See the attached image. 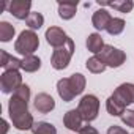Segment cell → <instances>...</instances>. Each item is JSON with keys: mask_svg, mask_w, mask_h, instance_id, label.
<instances>
[{"mask_svg": "<svg viewBox=\"0 0 134 134\" xmlns=\"http://www.w3.org/2000/svg\"><path fill=\"white\" fill-rule=\"evenodd\" d=\"M79 134H99V132H98V129H96V128H93L90 123H87V125H84V126L81 128Z\"/></svg>", "mask_w": 134, "mask_h": 134, "instance_id": "cell-27", "label": "cell"}, {"mask_svg": "<svg viewBox=\"0 0 134 134\" xmlns=\"http://www.w3.org/2000/svg\"><path fill=\"white\" fill-rule=\"evenodd\" d=\"M40 47V38L33 30H24L21 32L19 38L14 43V51L24 57L27 55H33L35 51H38Z\"/></svg>", "mask_w": 134, "mask_h": 134, "instance_id": "cell-3", "label": "cell"}, {"mask_svg": "<svg viewBox=\"0 0 134 134\" xmlns=\"http://www.w3.org/2000/svg\"><path fill=\"white\" fill-rule=\"evenodd\" d=\"M57 92H58V96L65 103H70L74 98V93H73V90L70 87V79L68 77H63V79H60L57 82Z\"/></svg>", "mask_w": 134, "mask_h": 134, "instance_id": "cell-15", "label": "cell"}, {"mask_svg": "<svg viewBox=\"0 0 134 134\" xmlns=\"http://www.w3.org/2000/svg\"><path fill=\"white\" fill-rule=\"evenodd\" d=\"M22 85V76L19 71H3L0 76V88L3 93H14Z\"/></svg>", "mask_w": 134, "mask_h": 134, "instance_id": "cell-6", "label": "cell"}, {"mask_svg": "<svg viewBox=\"0 0 134 134\" xmlns=\"http://www.w3.org/2000/svg\"><path fill=\"white\" fill-rule=\"evenodd\" d=\"M121 121H123L126 126L134 128V110H132V109H126L125 114L121 115Z\"/></svg>", "mask_w": 134, "mask_h": 134, "instance_id": "cell-26", "label": "cell"}, {"mask_svg": "<svg viewBox=\"0 0 134 134\" xmlns=\"http://www.w3.org/2000/svg\"><path fill=\"white\" fill-rule=\"evenodd\" d=\"M14 33H16V29L7 22V21H2L0 22V41L2 43H8L14 38Z\"/></svg>", "mask_w": 134, "mask_h": 134, "instance_id": "cell-21", "label": "cell"}, {"mask_svg": "<svg viewBox=\"0 0 134 134\" xmlns=\"http://www.w3.org/2000/svg\"><path fill=\"white\" fill-rule=\"evenodd\" d=\"M41 68V58L36 55H27L22 58V71L25 73H36Z\"/></svg>", "mask_w": 134, "mask_h": 134, "instance_id": "cell-18", "label": "cell"}, {"mask_svg": "<svg viewBox=\"0 0 134 134\" xmlns=\"http://www.w3.org/2000/svg\"><path fill=\"white\" fill-rule=\"evenodd\" d=\"M77 3L74 2H58V16L63 21H70L76 16Z\"/></svg>", "mask_w": 134, "mask_h": 134, "instance_id": "cell-14", "label": "cell"}, {"mask_svg": "<svg viewBox=\"0 0 134 134\" xmlns=\"http://www.w3.org/2000/svg\"><path fill=\"white\" fill-rule=\"evenodd\" d=\"M32 132L33 134H57V129L52 123L47 121H36L32 126Z\"/></svg>", "mask_w": 134, "mask_h": 134, "instance_id": "cell-23", "label": "cell"}, {"mask_svg": "<svg viewBox=\"0 0 134 134\" xmlns=\"http://www.w3.org/2000/svg\"><path fill=\"white\" fill-rule=\"evenodd\" d=\"M106 109H107L109 115H112V117H121V115L125 114V110H126V107H125L123 104H120V103H118L115 98H112V96L107 98V101H106Z\"/></svg>", "mask_w": 134, "mask_h": 134, "instance_id": "cell-19", "label": "cell"}, {"mask_svg": "<svg viewBox=\"0 0 134 134\" xmlns=\"http://www.w3.org/2000/svg\"><path fill=\"white\" fill-rule=\"evenodd\" d=\"M125 21L121 19V18H112V21L109 22V25H107V29H106V32L109 33V35H112V36H117V35H120L123 30H125Z\"/></svg>", "mask_w": 134, "mask_h": 134, "instance_id": "cell-24", "label": "cell"}, {"mask_svg": "<svg viewBox=\"0 0 134 134\" xmlns=\"http://www.w3.org/2000/svg\"><path fill=\"white\" fill-rule=\"evenodd\" d=\"M8 11L19 21L22 19H27L29 14L32 13L30 8H32V2L30 0H13V2L8 3Z\"/></svg>", "mask_w": 134, "mask_h": 134, "instance_id": "cell-9", "label": "cell"}, {"mask_svg": "<svg viewBox=\"0 0 134 134\" xmlns=\"http://www.w3.org/2000/svg\"><path fill=\"white\" fill-rule=\"evenodd\" d=\"M44 38H46V41H47V44H51L52 47H62V46H65L66 44V41H68V35H66V32L63 30V29H60V27H49L47 30H46V35H44Z\"/></svg>", "mask_w": 134, "mask_h": 134, "instance_id": "cell-8", "label": "cell"}, {"mask_svg": "<svg viewBox=\"0 0 134 134\" xmlns=\"http://www.w3.org/2000/svg\"><path fill=\"white\" fill-rule=\"evenodd\" d=\"M77 110L81 112L84 121L90 123L93 120L98 118V112H99V99L95 95H85L81 98Z\"/></svg>", "mask_w": 134, "mask_h": 134, "instance_id": "cell-5", "label": "cell"}, {"mask_svg": "<svg viewBox=\"0 0 134 134\" xmlns=\"http://www.w3.org/2000/svg\"><path fill=\"white\" fill-rule=\"evenodd\" d=\"M110 96L115 98V99H117L120 104H123L125 107L129 106V104H134V84L126 82V84L118 85V87L114 90V93H112Z\"/></svg>", "mask_w": 134, "mask_h": 134, "instance_id": "cell-7", "label": "cell"}, {"mask_svg": "<svg viewBox=\"0 0 134 134\" xmlns=\"http://www.w3.org/2000/svg\"><path fill=\"white\" fill-rule=\"evenodd\" d=\"M85 66H87V70H88L90 73H93V74H101V73H104V70L107 68V66L98 58V55L90 57V58L85 62Z\"/></svg>", "mask_w": 134, "mask_h": 134, "instance_id": "cell-20", "label": "cell"}, {"mask_svg": "<svg viewBox=\"0 0 134 134\" xmlns=\"http://www.w3.org/2000/svg\"><path fill=\"white\" fill-rule=\"evenodd\" d=\"M68 79H70V87H71L74 96L81 95V93L85 90V84H87V81H85V76H84V74H81V73H74V74H71Z\"/></svg>", "mask_w": 134, "mask_h": 134, "instance_id": "cell-17", "label": "cell"}, {"mask_svg": "<svg viewBox=\"0 0 134 134\" xmlns=\"http://www.w3.org/2000/svg\"><path fill=\"white\" fill-rule=\"evenodd\" d=\"M74 41L71 38H68V41H66L65 46L62 47H57L54 52H52V57H51V65H52V68L60 71V70H65V68H68V65L71 62V57L74 54Z\"/></svg>", "mask_w": 134, "mask_h": 134, "instance_id": "cell-2", "label": "cell"}, {"mask_svg": "<svg viewBox=\"0 0 134 134\" xmlns=\"http://www.w3.org/2000/svg\"><path fill=\"white\" fill-rule=\"evenodd\" d=\"M107 7L120 11V13H129L134 8L132 0H115V2H107Z\"/></svg>", "mask_w": 134, "mask_h": 134, "instance_id": "cell-25", "label": "cell"}, {"mask_svg": "<svg viewBox=\"0 0 134 134\" xmlns=\"http://www.w3.org/2000/svg\"><path fill=\"white\" fill-rule=\"evenodd\" d=\"M33 107L40 112V114H49L51 110L55 109V101L51 95L47 93H38L35 96V101H33Z\"/></svg>", "mask_w": 134, "mask_h": 134, "instance_id": "cell-10", "label": "cell"}, {"mask_svg": "<svg viewBox=\"0 0 134 134\" xmlns=\"http://www.w3.org/2000/svg\"><path fill=\"white\" fill-rule=\"evenodd\" d=\"M82 121H84V118L77 109H71L63 115V125L70 131H81V128L84 126Z\"/></svg>", "mask_w": 134, "mask_h": 134, "instance_id": "cell-11", "label": "cell"}, {"mask_svg": "<svg viewBox=\"0 0 134 134\" xmlns=\"http://www.w3.org/2000/svg\"><path fill=\"white\" fill-rule=\"evenodd\" d=\"M8 114L13 121V126L19 131L32 129V126L35 125L33 115L29 112V101L14 93L8 101Z\"/></svg>", "mask_w": 134, "mask_h": 134, "instance_id": "cell-1", "label": "cell"}, {"mask_svg": "<svg viewBox=\"0 0 134 134\" xmlns=\"http://www.w3.org/2000/svg\"><path fill=\"white\" fill-rule=\"evenodd\" d=\"M110 21H112L110 13L107 10H103V8L96 10L93 13V16H92V24H93V27L96 30H106Z\"/></svg>", "mask_w": 134, "mask_h": 134, "instance_id": "cell-13", "label": "cell"}, {"mask_svg": "<svg viewBox=\"0 0 134 134\" xmlns=\"http://www.w3.org/2000/svg\"><path fill=\"white\" fill-rule=\"evenodd\" d=\"M85 46H87V49H88L92 54H96V55H98V54L103 51V47H104L106 44H104L103 36H101L99 33H90V35L87 36Z\"/></svg>", "mask_w": 134, "mask_h": 134, "instance_id": "cell-16", "label": "cell"}, {"mask_svg": "<svg viewBox=\"0 0 134 134\" xmlns=\"http://www.w3.org/2000/svg\"><path fill=\"white\" fill-rule=\"evenodd\" d=\"M25 24H27V27L30 29V30H38V29H41L43 27V24H44V18H43V14L41 13H38V11H32L30 14H29V18L25 19Z\"/></svg>", "mask_w": 134, "mask_h": 134, "instance_id": "cell-22", "label": "cell"}, {"mask_svg": "<svg viewBox=\"0 0 134 134\" xmlns=\"http://www.w3.org/2000/svg\"><path fill=\"white\" fill-rule=\"evenodd\" d=\"M107 134H128L121 126H117V125H112V126H109V129H107Z\"/></svg>", "mask_w": 134, "mask_h": 134, "instance_id": "cell-28", "label": "cell"}, {"mask_svg": "<svg viewBox=\"0 0 134 134\" xmlns=\"http://www.w3.org/2000/svg\"><path fill=\"white\" fill-rule=\"evenodd\" d=\"M0 66L5 71H19L22 68V60L10 55L7 51H0Z\"/></svg>", "mask_w": 134, "mask_h": 134, "instance_id": "cell-12", "label": "cell"}, {"mask_svg": "<svg viewBox=\"0 0 134 134\" xmlns=\"http://www.w3.org/2000/svg\"><path fill=\"white\" fill-rule=\"evenodd\" d=\"M98 58L106 66H109V68H118V66H121L126 62V54L121 49H118V47L106 44L103 47V51L98 54Z\"/></svg>", "mask_w": 134, "mask_h": 134, "instance_id": "cell-4", "label": "cell"}]
</instances>
